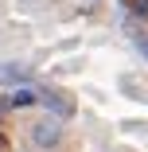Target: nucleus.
<instances>
[{"label": "nucleus", "mask_w": 148, "mask_h": 152, "mask_svg": "<svg viewBox=\"0 0 148 152\" xmlns=\"http://www.w3.org/2000/svg\"><path fill=\"white\" fill-rule=\"evenodd\" d=\"M35 102V90H16L12 94V105H31Z\"/></svg>", "instance_id": "nucleus-4"}, {"label": "nucleus", "mask_w": 148, "mask_h": 152, "mask_svg": "<svg viewBox=\"0 0 148 152\" xmlns=\"http://www.w3.org/2000/svg\"><path fill=\"white\" fill-rule=\"evenodd\" d=\"M63 117H43V121H35L31 125V140L39 144V148H51V144H58V137H63V125H58Z\"/></svg>", "instance_id": "nucleus-1"}, {"label": "nucleus", "mask_w": 148, "mask_h": 152, "mask_svg": "<svg viewBox=\"0 0 148 152\" xmlns=\"http://www.w3.org/2000/svg\"><path fill=\"white\" fill-rule=\"evenodd\" d=\"M136 47H140V51L148 55V39H144V35H136Z\"/></svg>", "instance_id": "nucleus-5"}, {"label": "nucleus", "mask_w": 148, "mask_h": 152, "mask_svg": "<svg viewBox=\"0 0 148 152\" xmlns=\"http://www.w3.org/2000/svg\"><path fill=\"white\" fill-rule=\"evenodd\" d=\"M43 105L55 117H70L74 113V102H70V94H63V90H43Z\"/></svg>", "instance_id": "nucleus-2"}, {"label": "nucleus", "mask_w": 148, "mask_h": 152, "mask_svg": "<svg viewBox=\"0 0 148 152\" xmlns=\"http://www.w3.org/2000/svg\"><path fill=\"white\" fill-rule=\"evenodd\" d=\"M4 82L23 86V82H31V74H27L23 66H16V63H8V66H0V86H4Z\"/></svg>", "instance_id": "nucleus-3"}]
</instances>
